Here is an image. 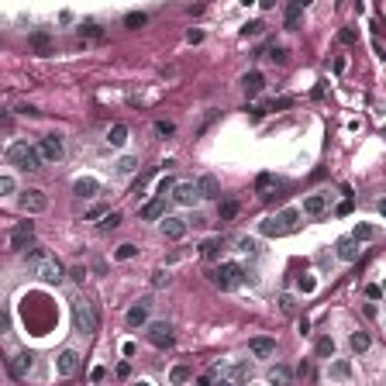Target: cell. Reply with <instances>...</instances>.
<instances>
[{
  "label": "cell",
  "mask_w": 386,
  "mask_h": 386,
  "mask_svg": "<svg viewBox=\"0 0 386 386\" xmlns=\"http://www.w3.org/2000/svg\"><path fill=\"white\" fill-rule=\"evenodd\" d=\"M7 162L14 166V169H21V173H35V169H41V152L38 145H28V141H11V149H7Z\"/></svg>",
  "instance_id": "1"
},
{
  "label": "cell",
  "mask_w": 386,
  "mask_h": 386,
  "mask_svg": "<svg viewBox=\"0 0 386 386\" xmlns=\"http://www.w3.org/2000/svg\"><path fill=\"white\" fill-rule=\"evenodd\" d=\"M297 221H300V211H297V207H286V211H279L276 217L262 221V234H266V238H279V234H289L293 228H297Z\"/></svg>",
  "instance_id": "2"
},
{
  "label": "cell",
  "mask_w": 386,
  "mask_h": 386,
  "mask_svg": "<svg viewBox=\"0 0 386 386\" xmlns=\"http://www.w3.org/2000/svg\"><path fill=\"white\" fill-rule=\"evenodd\" d=\"M31 272H35V276H38L41 283H49V286H59V283H62V279H66V266H62V262H59L56 255H41L38 262H35V266H31Z\"/></svg>",
  "instance_id": "3"
},
{
  "label": "cell",
  "mask_w": 386,
  "mask_h": 386,
  "mask_svg": "<svg viewBox=\"0 0 386 386\" xmlns=\"http://www.w3.org/2000/svg\"><path fill=\"white\" fill-rule=\"evenodd\" d=\"M73 321H76V328L83 331V334H93L96 328H100V317H96V307L86 300V297H79V300H73Z\"/></svg>",
  "instance_id": "4"
},
{
  "label": "cell",
  "mask_w": 386,
  "mask_h": 386,
  "mask_svg": "<svg viewBox=\"0 0 386 386\" xmlns=\"http://www.w3.org/2000/svg\"><path fill=\"white\" fill-rule=\"evenodd\" d=\"M245 279V269L238 266V262H224V266H217V269L211 272V283L217 289H231V286H238Z\"/></svg>",
  "instance_id": "5"
},
{
  "label": "cell",
  "mask_w": 386,
  "mask_h": 386,
  "mask_svg": "<svg viewBox=\"0 0 386 386\" xmlns=\"http://www.w3.org/2000/svg\"><path fill=\"white\" fill-rule=\"evenodd\" d=\"M18 207L24 214H41L45 207H49V197H45V190H21V197H18Z\"/></svg>",
  "instance_id": "6"
},
{
  "label": "cell",
  "mask_w": 386,
  "mask_h": 386,
  "mask_svg": "<svg viewBox=\"0 0 386 386\" xmlns=\"http://www.w3.org/2000/svg\"><path fill=\"white\" fill-rule=\"evenodd\" d=\"M38 152H41L45 162H62V159H66V141L59 135H45L38 141Z\"/></svg>",
  "instance_id": "7"
},
{
  "label": "cell",
  "mask_w": 386,
  "mask_h": 386,
  "mask_svg": "<svg viewBox=\"0 0 386 386\" xmlns=\"http://www.w3.org/2000/svg\"><path fill=\"white\" fill-rule=\"evenodd\" d=\"M211 372H214V376H224V379H231V383H238V386L249 379V366H245V362H234V366L217 362V366H211Z\"/></svg>",
  "instance_id": "8"
},
{
  "label": "cell",
  "mask_w": 386,
  "mask_h": 386,
  "mask_svg": "<svg viewBox=\"0 0 386 386\" xmlns=\"http://www.w3.org/2000/svg\"><path fill=\"white\" fill-rule=\"evenodd\" d=\"M31 238H35V224H31V221H21L18 228L11 231V249H14V252H24L28 245H31Z\"/></svg>",
  "instance_id": "9"
},
{
  "label": "cell",
  "mask_w": 386,
  "mask_h": 386,
  "mask_svg": "<svg viewBox=\"0 0 386 386\" xmlns=\"http://www.w3.org/2000/svg\"><path fill=\"white\" fill-rule=\"evenodd\" d=\"M149 342H152L155 348H169V345H173V328H169L166 321L149 324Z\"/></svg>",
  "instance_id": "10"
},
{
  "label": "cell",
  "mask_w": 386,
  "mask_h": 386,
  "mask_svg": "<svg viewBox=\"0 0 386 386\" xmlns=\"http://www.w3.org/2000/svg\"><path fill=\"white\" fill-rule=\"evenodd\" d=\"M173 200H176V204H183V207H193V204L200 200V190H197V183H190V179H183V183H176V190H173Z\"/></svg>",
  "instance_id": "11"
},
{
  "label": "cell",
  "mask_w": 386,
  "mask_h": 386,
  "mask_svg": "<svg viewBox=\"0 0 386 386\" xmlns=\"http://www.w3.org/2000/svg\"><path fill=\"white\" fill-rule=\"evenodd\" d=\"M56 369H59V376H73V372L79 369V355L73 352V348H62L59 359H56Z\"/></svg>",
  "instance_id": "12"
},
{
  "label": "cell",
  "mask_w": 386,
  "mask_h": 386,
  "mask_svg": "<svg viewBox=\"0 0 386 386\" xmlns=\"http://www.w3.org/2000/svg\"><path fill=\"white\" fill-rule=\"evenodd\" d=\"M186 228H190L186 217H166V221H162V234H166L169 242H179V238L186 234Z\"/></svg>",
  "instance_id": "13"
},
{
  "label": "cell",
  "mask_w": 386,
  "mask_h": 386,
  "mask_svg": "<svg viewBox=\"0 0 386 386\" xmlns=\"http://www.w3.org/2000/svg\"><path fill=\"white\" fill-rule=\"evenodd\" d=\"M249 352L255 355V359H272V355H276V342L259 334V338H252V342H249Z\"/></svg>",
  "instance_id": "14"
},
{
  "label": "cell",
  "mask_w": 386,
  "mask_h": 386,
  "mask_svg": "<svg viewBox=\"0 0 386 386\" xmlns=\"http://www.w3.org/2000/svg\"><path fill=\"white\" fill-rule=\"evenodd\" d=\"M28 45L35 49V56H52V35H49V31H31V35H28Z\"/></svg>",
  "instance_id": "15"
},
{
  "label": "cell",
  "mask_w": 386,
  "mask_h": 386,
  "mask_svg": "<svg viewBox=\"0 0 386 386\" xmlns=\"http://www.w3.org/2000/svg\"><path fill=\"white\" fill-rule=\"evenodd\" d=\"M197 190H200V197H204V200H217V197H221V183H217V176H200V179H197Z\"/></svg>",
  "instance_id": "16"
},
{
  "label": "cell",
  "mask_w": 386,
  "mask_h": 386,
  "mask_svg": "<svg viewBox=\"0 0 386 386\" xmlns=\"http://www.w3.org/2000/svg\"><path fill=\"white\" fill-rule=\"evenodd\" d=\"M31 366H35V355H31V352H18V355L11 359V372H14L18 379H24V376L31 372Z\"/></svg>",
  "instance_id": "17"
},
{
  "label": "cell",
  "mask_w": 386,
  "mask_h": 386,
  "mask_svg": "<svg viewBox=\"0 0 386 386\" xmlns=\"http://www.w3.org/2000/svg\"><path fill=\"white\" fill-rule=\"evenodd\" d=\"M138 214H141V221H159V217L166 214V200H162V197H152L149 204H141Z\"/></svg>",
  "instance_id": "18"
},
{
  "label": "cell",
  "mask_w": 386,
  "mask_h": 386,
  "mask_svg": "<svg viewBox=\"0 0 386 386\" xmlns=\"http://www.w3.org/2000/svg\"><path fill=\"white\" fill-rule=\"evenodd\" d=\"M324 211H328V197L324 193H310L304 200V214H310V217H321Z\"/></svg>",
  "instance_id": "19"
},
{
  "label": "cell",
  "mask_w": 386,
  "mask_h": 386,
  "mask_svg": "<svg viewBox=\"0 0 386 386\" xmlns=\"http://www.w3.org/2000/svg\"><path fill=\"white\" fill-rule=\"evenodd\" d=\"M334 249H338V259H345V262H355V259H359V242H355L352 234H348V238H338Z\"/></svg>",
  "instance_id": "20"
},
{
  "label": "cell",
  "mask_w": 386,
  "mask_h": 386,
  "mask_svg": "<svg viewBox=\"0 0 386 386\" xmlns=\"http://www.w3.org/2000/svg\"><path fill=\"white\" fill-rule=\"evenodd\" d=\"M73 193H76V197H93V193H100V179H93V176H79L76 183H73Z\"/></svg>",
  "instance_id": "21"
},
{
  "label": "cell",
  "mask_w": 386,
  "mask_h": 386,
  "mask_svg": "<svg viewBox=\"0 0 386 386\" xmlns=\"http://www.w3.org/2000/svg\"><path fill=\"white\" fill-rule=\"evenodd\" d=\"M242 86H245L249 96H259L262 86H266V76H262V73H245V76H242Z\"/></svg>",
  "instance_id": "22"
},
{
  "label": "cell",
  "mask_w": 386,
  "mask_h": 386,
  "mask_svg": "<svg viewBox=\"0 0 386 386\" xmlns=\"http://www.w3.org/2000/svg\"><path fill=\"white\" fill-rule=\"evenodd\" d=\"M266 379H269V386H289L293 383V372H289L286 366H272L269 372H266Z\"/></svg>",
  "instance_id": "23"
},
{
  "label": "cell",
  "mask_w": 386,
  "mask_h": 386,
  "mask_svg": "<svg viewBox=\"0 0 386 386\" xmlns=\"http://www.w3.org/2000/svg\"><path fill=\"white\" fill-rule=\"evenodd\" d=\"M348 345H352V352H355V355H362V352H369V345H372V338H369L366 331H352V338H348Z\"/></svg>",
  "instance_id": "24"
},
{
  "label": "cell",
  "mask_w": 386,
  "mask_h": 386,
  "mask_svg": "<svg viewBox=\"0 0 386 386\" xmlns=\"http://www.w3.org/2000/svg\"><path fill=\"white\" fill-rule=\"evenodd\" d=\"M145 321H149V304H135V307L128 310V324L131 328H141Z\"/></svg>",
  "instance_id": "25"
},
{
  "label": "cell",
  "mask_w": 386,
  "mask_h": 386,
  "mask_svg": "<svg viewBox=\"0 0 386 386\" xmlns=\"http://www.w3.org/2000/svg\"><path fill=\"white\" fill-rule=\"evenodd\" d=\"M221 249H224V242L214 234V238H207V242L200 245V255H204V259H217V255H221Z\"/></svg>",
  "instance_id": "26"
},
{
  "label": "cell",
  "mask_w": 386,
  "mask_h": 386,
  "mask_svg": "<svg viewBox=\"0 0 386 386\" xmlns=\"http://www.w3.org/2000/svg\"><path fill=\"white\" fill-rule=\"evenodd\" d=\"M300 18H304V4H289V7H286V18H283L289 31H293V28L300 24Z\"/></svg>",
  "instance_id": "27"
},
{
  "label": "cell",
  "mask_w": 386,
  "mask_h": 386,
  "mask_svg": "<svg viewBox=\"0 0 386 386\" xmlns=\"http://www.w3.org/2000/svg\"><path fill=\"white\" fill-rule=\"evenodd\" d=\"M376 234H379V231H376L372 224H355V231H352V238H355V242L362 245V242H372Z\"/></svg>",
  "instance_id": "28"
},
{
  "label": "cell",
  "mask_w": 386,
  "mask_h": 386,
  "mask_svg": "<svg viewBox=\"0 0 386 386\" xmlns=\"http://www.w3.org/2000/svg\"><path fill=\"white\" fill-rule=\"evenodd\" d=\"M314 348H317V355H321V359H331V355H334V338H331V334H321Z\"/></svg>",
  "instance_id": "29"
},
{
  "label": "cell",
  "mask_w": 386,
  "mask_h": 386,
  "mask_svg": "<svg viewBox=\"0 0 386 386\" xmlns=\"http://www.w3.org/2000/svg\"><path fill=\"white\" fill-rule=\"evenodd\" d=\"M193 379V372L186 366H173V372H169V383L173 386H183V383H190Z\"/></svg>",
  "instance_id": "30"
},
{
  "label": "cell",
  "mask_w": 386,
  "mask_h": 386,
  "mask_svg": "<svg viewBox=\"0 0 386 386\" xmlns=\"http://www.w3.org/2000/svg\"><path fill=\"white\" fill-rule=\"evenodd\" d=\"M107 141H111V145H124V141H128V124H114V128L107 131Z\"/></svg>",
  "instance_id": "31"
},
{
  "label": "cell",
  "mask_w": 386,
  "mask_h": 386,
  "mask_svg": "<svg viewBox=\"0 0 386 386\" xmlns=\"http://www.w3.org/2000/svg\"><path fill=\"white\" fill-rule=\"evenodd\" d=\"M331 376H334V379H348V376H352V362H348V359L331 362Z\"/></svg>",
  "instance_id": "32"
},
{
  "label": "cell",
  "mask_w": 386,
  "mask_h": 386,
  "mask_svg": "<svg viewBox=\"0 0 386 386\" xmlns=\"http://www.w3.org/2000/svg\"><path fill=\"white\" fill-rule=\"evenodd\" d=\"M262 31H266V24H262V21H249V24L242 28V35H245V38H259Z\"/></svg>",
  "instance_id": "33"
},
{
  "label": "cell",
  "mask_w": 386,
  "mask_h": 386,
  "mask_svg": "<svg viewBox=\"0 0 386 386\" xmlns=\"http://www.w3.org/2000/svg\"><path fill=\"white\" fill-rule=\"evenodd\" d=\"M217 214H221V221H231L234 214H238V204H234V200H224V204L217 207Z\"/></svg>",
  "instance_id": "34"
},
{
  "label": "cell",
  "mask_w": 386,
  "mask_h": 386,
  "mask_svg": "<svg viewBox=\"0 0 386 386\" xmlns=\"http://www.w3.org/2000/svg\"><path fill=\"white\" fill-rule=\"evenodd\" d=\"M145 14H141V11H131V14H124V24H128V28H141V24H145Z\"/></svg>",
  "instance_id": "35"
},
{
  "label": "cell",
  "mask_w": 386,
  "mask_h": 386,
  "mask_svg": "<svg viewBox=\"0 0 386 386\" xmlns=\"http://www.w3.org/2000/svg\"><path fill=\"white\" fill-rule=\"evenodd\" d=\"M117 224H121V214H114V211H111L107 217H104V221H100V231H114Z\"/></svg>",
  "instance_id": "36"
},
{
  "label": "cell",
  "mask_w": 386,
  "mask_h": 386,
  "mask_svg": "<svg viewBox=\"0 0 386 386\" xmlns=\"http://www.w3.org/2000/svg\"><path fill=\"white\" fill-rule=\"evenodd\" d=\"M169 190H176V179H173V176H166V179H159V186H155V193H159L162 200H166V193H169Z\"/></svg>",
  "instance_id": "37"
},
{
  "label": "cell",
  "mask_w": 386,
  "mask_h": 386,
  "mask_svg": "<svg viewBox=\"0 0 386 386\" xmlns=\"http://www.w3.org/2000/svg\"><path fill=\"white\" fill-rule=\"evenodd\" d=\"M269 59H272V62H279V66H283V62L289 59V52L283 49V45H272V49H269Z\"/></svg>",
  "instance_id": "38"
},
{
  "label": "cell",
  "mask_w": 386,
  "mask_h": 386,
  "mask_svg": "<svg viewBox=\"0 0 386 386\" xmlns=\"http://www.w3.org/2000/svg\"><path fill=\"white\" fill-rule=\"evenodd\" d=\"M79 35H86V38H100V35H104V31H100V28H96L93 21H86V24H79Z\"/></svg>",
  "instance_id": "39"
},
{
  "label": "cell",
  "mask_w": 386,
  "mask_h": 386,
  "mask_svg": "<svg viewBox=\"0 0 386 386\" xmlns=\"http://www.w3.org/2000/svg\"><path fill=\"white\" fill-rule=\"evenodd\" d=\"M255 186H259V190H272V186H276V176H272V173H262L259 179H255Z\"/></svg>",
  "instance_id": "40"
},
{
  "label": "cell",
  "mask_w": 386,
  "mask_h": 386,
  "mask_svg": "<svg viewBox=\"0 0 386 386\" xmlns=\"http://www.w3.org/2000/svg\"><path fill=\"white\" fill-rule=\"evenodd\" d=\"M117 169H121V173H135V169H138V159H131V155H124V159L117 162Z\"/></svg>",
  "instance_id": "41"
},
{
  "label": "cell",
  "mask_w": 386,
  "mask_h": 386,
  "mask_svg": "<svg viewBox=\"0 0 386 386\" xmlns=\"http://www.w3.org/2000/svg\"><path fill=\"white\" fill-rule=\"evenodd\" d=\"M135 255H138L135 245H121V249H117V259H121V262H128V259H135Z\"/></svg>",
  "instance_id": "42"
},
{
  "label": "cell",
  "mask_w": 386,
  "mask_h": 386,
  "mask_svg": "<svg viewBox=\"0 0 386 386\" xmlns=\"http://www.w3.org/2000/svg\"><path fill=\"white\" fill-rule=\"evenodd\" d=\"M107 207H104V204H96V207H90V214H86V221H96V217H107Z\"/></svg>",
  "instance_id": "43"
},
{
  "label": "cell",
  "mask_w": 386,
  "mask_h": 386,
  "mask_svg": "<svg viewBox=\"0 0 386 386\" xmlns=\"http://www.w3.org/2000/svg\"><path fill=\"white\" fill-rule=\"evenodd\" d=\"M352 207H355V204H352V197H345V200H342V204H338V217H348V214H352Z\"/></svg>",
  "instance_id": "44"
},
{
  "label": "cell",
  "mask_w": 386,
  "mask_h": 386,
  "mask_svg": "<svg viewBox=\"0 0 386 386\" xmlns=\"http://www.w3.org/2000/svg\"><path fill=\"white\" fill-rule=\"evenodd\" d=\"M238 249L249 252V255H255V249H259V245H255V238H242V242H238Z\"/></svg>",
  "instance_id": "45"
},
{
  "label": "cell",
  "mask_w": 386,
  "mask_h": 386,
  "mask_svg": "<svg viewBox=\"0 0 386 386\" xmlns=\"http://www.w3.org/2000/svg\"><path fill=\"white\" fill-rule=\"evenodd\" d=\"M166 283H169V276H166L162 269H155L152 272V286H166Z\"/></svg>",
  "instance_id": "46"
},
{
  "label": "cell",
  "mask_w": 386,
  "mask_h": 386,
  "mask_svg": "<svg viewBox=\"0 0 386 386\" xmlns=\"http://www.w3.org/2000/svg\"><path fill=\"white\" fill-rule=\"evenodd\" d=\"M155 131H159V135H173L176 124H169V121H159V124H155Z\"/></svg>",
  "instance_id": "47"
},
{
  "label": "cell",
  "mask_w": 386,
  "mask_h": 386,
  "mask_svg": "<svg viewBox=\"0 0 386 386\" xmlns=\"http://www.w3.org/2000/svg\"><path fill=\"white\" fill-rule=\"evenodd\" d=\"M69 279H73V283H83V279H86V269H83V266L69 269Z\"/></svg>",
  "instance_id": "48"
},
{
  "label": "cell",
  "mask_w": 386,
  "mask_h": 386,
  "mask_svg": "<svg viewBox=\"0 0 386 386\" xmlns=\"http://www.w3.org/2000/svg\"><path fill=\"white\" fill-rule=\"evenodd\" d=\"M0 190H4V193H14V176H0Z\"/></svg>",
  "instance_id": "49"
},
{
  "label": "cell",
  "mask_w": 386,
  "mask_h": 386,
  "mask_svg": "<svg viewBox=\"0 0 386 386\" xmlns=\"http://www.w3.org/2000/svg\"><path fill=\"white\" fill-rule=\"evenodd\" d=\"M207 376H211V386H238L231 379H224V376H214V372H207Z\"/></svg>",
  "instance_id": "50"
},
{
  "label": "cell",
  "mask_w": 386,
  "mask_h": 386,
  "mask_svg": "<svg viewBox=\"0 0 386 386\" xmlns=\"http://www.w3.org/2000/svg\"><path fill=\"white\" fill-rule=\"evenodd\" d=\"M366 297H369V300H379V297H383V289H379V286H366Z\"/></svg>",
  "instance_id": "51"
},
{
  "label": "cell",
  "mask_w": 386,
  "mask_h": 386,
  "mask_svg": "<svg viewBox=\"0 0 386 386\" xmlns=\"http://www.w3.org/2000/svg\"><path fill=\"white\" fill-rule=\"evenodd\" d=\"M338 38L345 41V45H352V41H355V31H352V28H345V31H342V35H338Z\"/></svg>",
  "instance_id": "52"
},
{
  "label": "cell",
  "mask_w": 386,
  "mask_h": 386,
  "mask_svg": "<svg viewBox=\"0 0 386 386\" xmlns=\"http://www.w3.org/2000/svg\"><path fill=\"white\" fill-rule=\"evenodd\" d=\"M279 307H283V310L289 314V310H293V297H283V300H279Z\"/></svg>",
  "instance_id": "53"
},
{
  "label": "cell",
  "mask_w": 386,
  "mask_h": 386,
  "mask_svg": "<svg viewBox=\"0 0 386 386\" xmlns=\"http://www.w3.org/2000/svg\"><path fill=\"white\" fill-rule=\"evenodd\" d=\"M300 289H304V293H310V289H314V279H310V276H307V279H300Z\"/></svg>",
  "instance_id": "54"
},
{
  "label": "cell",
  "mask_w": 386,
  "mask_h": 386,
  "mask_svg": "<svg viewBox=\"0 0 386 386\" xmlns=\"http://www.w3.org/2000/svg\"><path fill=\"white\" fill-rule=\"evenodd\" d=\"M379 214H383V217H386V200H379Z\"/></svg>",
  "instance_id": "55"
},
{
  "label": "cell",
  "mask_w": 386,
  "mask_h": 386,
  "mask_svg": "<svg viewBox=\"0 0 386 386\" xmlns=\"http://www.w3.org/2000/svg\"><path fill=\"white\" fill-rule=\"evenodd\" d=\"M138 386H149V383H138Z\"/></svg>",
  "instance_id": "56"
}]
</instances>
